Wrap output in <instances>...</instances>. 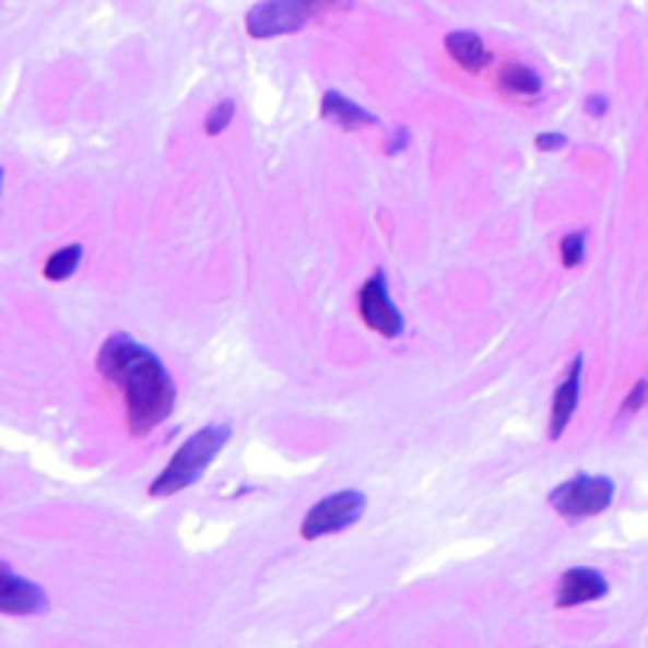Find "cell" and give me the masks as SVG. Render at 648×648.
I'll use <instances>...</instances> for the list:
<instances>
[{
	"label": "cell",
	"mask_w": 648,
	"mask_h": 648,
	"mask_svg": "<svg viewBox=\"0 0 648 648\" xmlns=\"http://www.w3.org/2000/svg\"><path fill=\"white\" fill-rule=\"evenodd\" d=\"M357 307H361V320L370 326L374 332L389 335V339L402 335L405 320H402V314L396 310V304L389 301V285H386L384 272H374V275L364 282L361 297H357Z\"/></svg>",
	"instance_id": "8992f818"
},
{
	"label": "cell",
	"mask_w": 648,
	"mask_h": 648,
	"mask_svg": "<svg viewBox=\"0 0 648 648\" xmlns=\"http://www.w3.org/2000/svg\"><path fill=\"white\" fill-rule=\"evenodd\" d=\"M500 86L506 92H516V95H538L544 83H541V76L531 67H526V63H509L500 73Z\"/></svg>",
	"instance_id": "7c38bea8"
},
{
	"label": "cell",
	"mask_w": 648,
	"mask_h": 648,
	"mask_svg": "<svg viewBox=\"0 0 648 648\" xmlns=\"http://www.w3.org/2000/svg\"><path fill=\"white\" fill-rule=\"evenodd\" d=\"M48 608V594L35 582L20 579L7 563L0 566V611L23 617V614H42Z\"/></svg>",
	"instance_id": "52a82bcc"
},
{
	"label": "cell",
	"mask_w": 648,
	"mask_h": 648,
	"mask_svg": "<svg viewBox=\"0 0 648 648\" xmlns=\"http://www.w3.org/2000/svg\"><path fill=\"white\" fill-rule=\"evenodd\" d=\"M646 399H648V380H639V384L633 386V392L626 396V402L620 405V414L639 412V409L646 405Z\"/></svg>",
	"instance_id": "2e32d148"
},
{
	"label": "cell",
	"mask_w": 648,
	"mask_h": 648,
	"mask_svg": "<svg viewBox=\"0 0 648 648\" xmlns=\"http://www.w3.org/2000/svg\"><path fill=\"white\" fill-rule=\"evenodd\" d=\"M98 370L123 392L127 421L137 437L152 434L175 412V384L155 354L133 342L130 335H111L98 352Z\"/></svg>",
	"instance_id": "6da1fadb"
},
{
	"label": "cell",
	"mask_w": 648,
	"mask_h": 648,
	"mask_svg": "<svg viewBox=\"0 0 648 648\" xmlns=\"http://www.w3.org/2000/svg\"><path fill=\"white\" fill-rule=\"evenodd\" d=\"M446 51H449V58L456 60L459 67H466V70H484L487 63H491V51H487V45L481 42V35H474V32H449L446 35Z\"/></svg>",
	"instance_id": "30bf717a"
},
{
	"label": "cell",
	"mask_w": 648,
	"mask_h": 648,
	"mask_svg": "<svg viewBox=\"0 0 648 648\" xmlns=\"http://www.w3.org/2000/svg\"><path fill=\"white\" fill-rule=\"evenodd\" d=\"M586 108H589L591 118H601V115L608 111V98H601V95H591L589 102H586Z\"/></svg>",
	"instance_id": "ac0fdd59"
},
{
	"label": "cell",
	"mask_w": 648,
	"mask_h": 648,
	"mask_svg": "<svg viewBox=\"0 0 648 648\" xmlns=\"http://www.w3.org/2000/svg\"><path fill=\"white\" fill-rule=\"evenodd\" d=\"M323 118L339 123L342 130H361V127H374L377 118L370 111H364L361 105L349 102L342 92H326L323 95Z\"/></svg>",
	"instance_id": "8fae6325"
},
{
	"label": "cell",
	"mask_w": 648,
	"mask_h": 648,
	"mask_svg": "<svg viewBox=\"0 0 648 648\" xmlns=\"http://www.w3.org/2000/svg\"><path fill=\"white\" fill-rule=\"evenodd\" d=\"M579 396H582V357H576L573 364H569V374H566V380L563 386L554 392V409H551V440H557L563 431H566V424H569V417L576 412V405H579Z\"/></svg>",
	"instance_id": "9c48e42d"
},
{
	"label": "cell",
	"mask_w": 648,
	"mask_h": 648,
	"mask_svg": "<svg viewBox=\"0 0 648 648\" xmlns=\"http://www.w3.org/2000/svg\"><path fill=\"white\" fill-rule=\"evenodd\" d=\"M563 250V266H579L586 257V235H566L561 244Z\"/></svg>",
	"instance_id": "9a60e30c"
},
{
	"label": "cell",
	"mask_w": 648,
	"mask_h": 648,
	"mask_svg": "<svg viewBox=\"0 0 648 648\" xmlns=\"http://www.w3.org/2000/svg\"><path fill=\"white\" fill-rule=\"evenodd\" d=\"M534 143H538V149H541V152H554V149L566 146V137H563V133H541Z\"/></svg>",
	"instance_id": "e0dca14e"
},
{
	"label": "cell",
	"mask_w": 648,
	"mask_h": 648,
	"mask_svg": "<svg viewBox=\"0 0 648 648\" xmlns=\"http://www.w3.org/2000/svg\"><path fill=\"white\" fill-rule=\"evenodd\" d=\"M354 0H263L247 13V32L254 38H275V35H292L304 26L352 10Z\"/></svg>",
	"instance_id": "3957f363"
},
{
	"label": "cell",
	"mask_w": 648,
	"mask_h": 648,
	"mask_svg": "<svg viewBox=\"0 0 648 648\" xmlns=\"http://www.w3.org/2000/svg\"><path fill=\"white\" fill-rule=\"evenodd\" d=\"M601 594H608V579L594 569L576 566L563 576L561 591H557V604L561 608H576V604H589L598 601Z\"/></svg>",
	"instance_id": "ba28073f"
},
{
	"label": "cell",
	"mask_w": 648,
	"mask_h": 648,
	"mask_svg": "<svg viewBox=\"0 0 648 648\" xmlns=\"http://www.w3.org/2000/svg\"><path fill=\"white\" fill-rule=\"evenodd\" d=\"M232 440V427L228 424H209L200 434H193L175 452V459L165 466V472L158 474L149 487V497H172L177 491L197 484L209 462L222 452V446Z\"/></svg>",
	"instance_id": "7a4b0ae2"
},
{
	"label": "cell",
	"mask_w": 648,
	"mask_h": 648,
	"mask_svg": "<svg viewBox=\"0 0 648 648\" xmlns=\"http://www.w3.org/2000/svg\"><path fill=\"white\" fill-rule=\"evenodd\" d=\"M232 115H235V102H219L215 108H212V115L207 120V133L209 137H219L228 123H232Z\"/></svg>",
	"instance_id": "5bb4252c"
},
{
	"label": "cell",
	"mask_w": 648,
	"mask_h": 648,
	"mask_svg": "<svg viewBox=\"0 0 648 648\" xmlns=\"http://www.w3.org/2000/svg\"><path fill=\"white\" fill-rule=\"evenodd\" d=\"M364 506H367V500H364L361 491H339V494H332V497L317 503L304 516L301 534L307 541H314V538H323V534H332V531L349 529V526H354L364 516Z\"/></svg>",
	"instance_id": "5b68a950"
},
{
	"label": "cell",
	"mask_w": 648,
	"mask_h": 648,
	"mask_svg": "<svg viewBox=\"0 0 648 648\" xmlns=\"http://www.w3.org/2000/svg\"><path fill=\"white\" fill-rule=\"evenodd\" d=\"M80 260H83V247H80V244L63 247V250H58V254H51V260L45 263V279H51V282H63V279H70V275L76 272Z\"/></svg>",
	"instance_id": "4fadbf2b"
},
{
	"label": "cell",
	"mask_w": 648,
	"mask_h": 648,
	"mask_svg": "<svg viewBox=\"0 0 648 648\" xmlns=\"http://www.w3.org/2000/svg\"><path fill=\"white\" fill-rule=\"evenodd\" d=\"M614 500V481L611 478H594V474H579L569 478L551 494V506L561 512L563 519H589L604 512Z\"/></svg>",
	"instance_id": "277c9868"
},
{
	"label": "cell",
	"mask_w": 648,
	"mask_h": 648,
	"mask_svg": "<svg viewBox=\"0 0 648 648\" xmlns=\"http://www.w3.org/2000/svg\"><path fill=\"white\" fill-rule=\"evenodd\" d=\"M402 146H409V130H399V133H396V140H392L389 152H399Z\"/></svg>",
	"instance_id": "d6986e66"
}]
</instances>
